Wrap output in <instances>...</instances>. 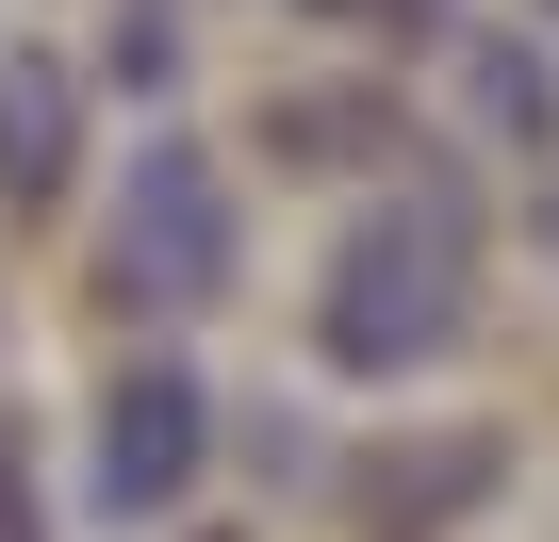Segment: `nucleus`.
<instances>
[{"label": "nucleus", "mask_w": 559, "mask_h": 542, "mask_svg": "<svg viewBox=\"0 0 559 542\" xmlns=\"http://www.w3.org/2000/svg\"><path fill=\"white\" fill-rule=\"evenodd\" d=\"M477 263H493V230H477V197H461L444 165L379 181V197L330 230V263H313V362H330V378H412V362H444V346L477 329Z\"/></svg>", "instance_id": "nucleus-1"}, {"label": "nucleus", "mask_w": 559, "mask_h": 542, "mask_svg": "<svg viewBox=\"0 0 559 542\" xmlns=\"http://www.w3.org/2000/svg\"><path fill=\"white\" fill-rule=\"evenodd\" d=\"M247 280V197L198 132H148L116 165V214H99V297L116 313H214Z\"/></svg>", "instance_id": "nucleus-2"}, {"label": "nucleus", "mask_w": 559, "mask_h": 542, "mask_svg": "<svg viewBox=\"0 0 559 542\" xmlns=\"http://www.w3.org/2000/svg\"><path fill=\"white\" fill-rule=\"evenodd\" d=\"M198 460H214V395H198V362H132V378L99 395V509L148 526V509H181Z\"/></svg>", "instance_id": "nucleus-3"}, {"label": "nucleus", "mask_w": 559, "mask_h": 542, "mask_svg": "<svg viewBox=\"0 0 559 542\" xmlns=\"http://www.w3.org/2000/svg\"><path fill=\"white\" fill-rule=\"evenodd\" d=\"M67 148H83V83H67L50 50H17V67H0V197L50 214V197H67Z\"/></svg>", "instance_id": "nucleus-4"}, {"label": "nucleus", "mask_w": 559, "mask_h": 542, "mask_svg": "<svg viewBox=\"0 0 559 542\" xmlns=\"http://www.w3.org/2000/svg\"><path fill=\"white\" fill-rule=\"evenodd\" d=\"M493 460H510L493 427H461V444H428V460H379V477H362V526L395 542L412 509H477V493H493Z\"/></svg>", "instance_id": "nucleus-5"}, {"label": "nucleus", "mask_w": 559, "mask_h": 542, "mask_svg": "<svg viewBox=\"0 0 559 542\" xmlns=\"http://www.w3.org/2000/svg\"><path fill=\"white\" fill-rule=\"evenodd\" d=\"M313 17H346V34H428L444 0H313Z\"/></svg>", "instance_id": "nucleus-6"}, {"label": "nucleus", "mask_w": 559, "mask_h": 542, "mask_svg": "<svg viewBox=\"0 0 559 542\" xmlns=\"http://www.w3.org/2000/svg\"><path fill=\"white\" fill-rule=\"evenodd\" d=\"M0 542H34V460H17V427H0Z\"/></svg>", "instance_id": "nucleus-7"}]
</instances>
